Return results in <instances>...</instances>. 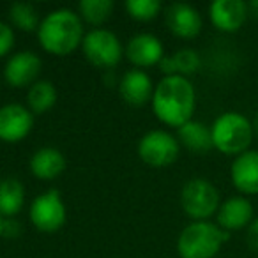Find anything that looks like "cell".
Returning a JSON list of instances; mask_svg holds the SVG:
<instances>
[{"instance_id": "6da1fadb", "label": "cell", "mask_w": 258, "mask_h": 258, "mask_svg": "<svg viewBox=\"0 0 258 258\" xmlns=\"http://www.w3.org/2000/svg\"><path fill=\"white\" fill-rule=\"evenodd\" d=\"M195 104H197L195 87L186 76H165L156 85L152 96V110L156 117L166 125L179 129L180 125L189 122Z\"/></svg>"}, {"instance_id": "7a4b0ae2", "label": "cell", "mask_w": 258, "mask_h": 258, "mask_svg": "<svg viewBox=\"0 0 258 258\" xmlns=\"http://www.w3.org/2000/svg\"><path fill=\"white\" fill-rule=\"evenodd\" d=\"M39 43L48 53L68 55L82 44L83 25L80 15L71 9H55L48 13L37 29Z\"/></svg>"}, {"instance_id": "3957f363", "label": "cell", "mask_w": 258, "mask_h": 258, "mask_svg": "<svg viewBox=\"0 0 258 258\" xmlns=\"http://www.w3.org/2000/svg\"><path fill=\"white\" fill-rule=\"evenodd\" d=\"M212 145L223 154L239 156L247 151L254 133L253 122L237 111L219 115L211 127Z\"/></svg>"}, {"instance_id": "277c9868", "label": "cell", "mask_w": 258, "mask_h": 258, "mask_svg": "<svg viewBox=\"0 0 258 258\" xmlns=\"http://www.w3.org/2000/svg\"><path fill=\"white\" fill-rule=\"evenodd\" d=\"M228 239V232L209 221H195L180 232L177 251L180 258H214Z\"/></svg>"}, {"instance_id": "5b68a950", "label": "cell", "mask_w": 258, "mask_h": 258, "mask_svg": "<svg viewBox=\"0 0 258 258\" xmlns=\"http://www.w3.org/2000/svg\"><path fill=\"white\" fill-rule=\"evenodd\" d=\"M180 205L195 221H205L219 209V191L207 179H191L180 191Z\"/></svg>"}, {"instance_id": "8992f818", "label": "cell", "mask_w": 258, "mask_h": 258, "mask_svg": "<svg viewBox=\"0 0 258 258\" xmlns=\"http://www.w3.org/2000/svg\"><path fill=\"white\" fill-rule=\"evenodd\" d=\"M82 48L87 60L101 69L115 68L124 53L118 37L106 29H94L87 32L82 41Z\"/></svg>"}, {"instance_id": "52a82bcc", "label": "cell", "mask_w": 258, "mask_h": 258, "mask_svg": "<svg viewBox=\"0 0 258 258\" xmlns=\"http://www.w3.org/2000/svg\"><path fill=\"white\" fill-rule=\"evenodd\" d=\"M180 144L173 135L163 129H154L138 142V156L144 163L156 168L168 166L179 158Z\"/></svg>"}, {"instance_id": "ba28073f", "label": "cell", "mask_w": 258, "mask_h": 258, "mask_svg": "<svg viewBox=\"0 0 258 258\" xmlns=\"http://www.w3.org/2000/svg\"><path fill=\"white\" fill-rule=\"evenodd\" d=\"M68 218V209L57 189H48L37 195L30 204V221L41 232H57Z\"/></svg>"}, {"instance_id": "9c48e42d", "label": "cell", "mask_w": 258, "mask_h": 258, "mask_svg": "<svg viewBox=\"0 0 258 258\" xmlns=\"http://www.w3.org/2000/svg\"><path fill=\"white\" fill-rule=\"evenodd\" d=\"M34 113L27 106L9 103L0 108V140L16 144L32 131Z\"/></svg>"}, {"instance_id": "30bf717a", "label": "cell", "mask_w": 258, "mask_h": 258, "mask_svg": "<svg viewBox=\"0 0 258 258\" xmlns=\"http://www.w3.org/2000/svg\"><path fill=\"white\" fill-rule=\"evenodd\" d=\"M39 55L34 51H18L8 60L4 68V78L11 87L22 89V87L32 85L37 82V75L41 71Z\"/></svg>"}, {"instance_id": "8fae6325", "label": "cell", "mask_w": 258, "mask_h": 258, "mask_svg": "<svg viewBox=\"0 0 258 258\" xmlns=\"http://www.w3.org/2000/svg\"><path fill=\"white\" fill-rule=\"evenodd\" d=\"M165 18L168 29L182 39H193L202 30L200 13L186 2H175V4L168 6Z\"/></svg>"}, {"instance_id": "7c38bea8", "label": "cell", "mask_w": 258, "mask_h": 258, "mask_svg": "<svg viewBox=\"0 0 258 258\" xmlns=\"http://www.w3.org/2000/svg\"><path fill=\"white\" fill-rule=\"evenodd\" d=\"M125 55L135 66L138 68H151L154 64H159L165 57V48L159 37L154 34H137L129 39L125 46Z\"/></svg>"}, {"instance_id": "4fadbf2b", "label": "cell", "mask_w": 258, "mask_h": 258, "mask_svg": "<svg viewBox=\"0 0 258 258\" xmlns=\"http://www.w3.org/2000/svg\"><path fill=\"white\" fill-rule=\"evenodd\" d=\"M212 25L223 32H235L247 18V6L242 0H214L209 8Z\"/></svg>"}, {"instance_id": "5bb4252c", "label": "cell", "mask_w": 258, "mask_h": 258, "mask_svg": "<svg viewBox=\"0 0 258 258\" xmlns=\"http://www.w3.org/2000/svg\"><path fill=\"white\" fill-rule=\"evenodd\" d=\"M230 177L240 193L258 195V151H246L237 156L232 163Z\"/></svg>"}, {"instance_id": "9a60e30c", "label": "cell", "mask_w": 258, "mask_h": 258, "mask_svg": "<svg viewBox=\"0 0 258 258\" xmlns=\"http://www.w3.org/2000/svg\"><path fill=\"white\" fill-rule=\"evenodd\" d=\"M253 221V205L244 197H232L218 209V225L225 232H235Z\"/></svg>"}, {"instance_id": "2e32d148", "label": "cell", "mask_w": 258, "mask_h": 258, "mask_svg": "<svg viewBox=\"0 0 258 258\" xmlns=\"http://www.w3.org/2000/svg\"><path fill=\"white\" fill-rule=\"evenodd\" d=\"M118 92L122 99L129 104L140 106L145 104L154 96V85H152L151 76L142 69H131L120 78L118 83Z\"/></svg>"}, {"instance_id": "e0dca14e", "label": "cell", "mask_w": 258, "mask_h": 258, "mask_svg": "<svg viewBox=\"0 0 258 258\" xmlns=\"http://www.w3.org/2000/svg\"><path fill=\"white\" fill-rule=\"evenodd\" d=\"M30 170L37 179L51 180L66 170V158L58 149L43 147L30 158Z\"/></svg>"}, {"instance_id": "ac0fdd59", "label": "cell", "mask_w": 258, "mask_h": 258, "mask_svg": "<svg viewBox=\"0 0 258 258\" xmlns=\"http://www.w3.org/2000/svg\"><path fill=\"white\" fill-rule=\"evenodd\" d=\"M177 140L193 152H207L214 147L211 127L200 120H193V118L177 129Z\"/></svg>"}, {"instance_id": "d6986e66", "label": "cell", "mask_w": 258, "mask_h": 258, "mask_svg": "<svg viewBox=\"0 0 258 258\" xmlns=\"http://www.w3.org/2000/svg\"><path fill=\"white\" fill-rule=\"evenodd\" d=\"M25 205V187L15 177L0 180V216L13 218Z\"/></svg>"}, {"instance_id": "ffe728a7", "label": "cell", "mask_w": 258, "mask_h": 258, "mask_svg": "<svg viewBox=\"0 0 258 258\" xmlns=\"http://www.w3.org/2000/svg\"><path fill=\"white\" fill-rule=\"evenodd\" d=\"M57 101V89L51 82L48 80H37L32 83L27 94V103H29V110L32 113H46Z\"/></svg>"}, {"instance_id": "44dd1931", "label": "cell", "mask_w": 258, "mask_h": 258, "mask_svg": "<svg viewBox=\"0 0 258 258\" xmlns=\"http://www.w3.org/2000/svg\"><path fill=\"white\" fill-rule=\"evenodd\" d=\"M9 18H11L13 25L25 32H32L41 25L39 13L30 2H15L9 8Z\"/></svg>"}, {"instance_id": "7402d4cb", "label": "cell", "mask_w": 258, "mask_h": 258, "mask_svg": "<svg viewBox=\"0 0 258 258\" xmlns=\"http://www.w3.org/2000/svg\"><path fill=\"white\" fill-rule=\"evenodd\" d=\"M78 9L80 18L89 22L90 25H101L113 13V2L111 0H82Z\"/></svg>"}, {"instance_id": "603a6c76", "label": "cell", "mask_w": 258, "mask_h": 258, "mask_svg": "<svg viewBox=\"0 0 258 258\" xmlns=\"http://www.w3.org/2000/svg\"><path fill=\"white\" fill-rule=\"evenodd\" d=\"M125 11L138 22H151L161 11V2L159 0H127Z\"/></svg>"}, {"instance_id": "cb8c5ba5", "label": "cell", "mask_w": 258, "mask_h": 258, "mask_svg": "<svg viewBox=\"0 0 258 258\" xmlns=\"http://www.w3.org/2000/svg\"><path fill=\"white\" fill-rule=\"evenodd\" d=\"M172 58H173V64H175L177 75H180V76L193 75V73H197L198 68H200V55L195 50H191V48L179 50L177 53L172 55Z\"/></svg>"}, {"instance_id": "d4e9b609", "label": "cell", "mask_w": 258, "mask_h": 258, "mask_svg": "<svg viewBox=\"0 0 258 258\" xmlns=\"http://www.w3.org/2000/svg\"><path fill=\"white\" fill-rule=\"evenodd\" d=\"M15 46V32L11 25L0 22V57H6Z\"/></svg>"}, {"instance_id": "484cf974", "label": "cell", "mask_w": 258, "mask_h": 258, "mask_svg": "<svg viewBox=\"0 0 258 258\" xmlns=\"http://www.w3.org/2000/svg\"><path fill=\"white\" fill-rule=\"evenodd\" d=\"M246 240H247V246L251 249L258 251V218L253 219L247 226V233H246Z\"/></svg>"}, {"instance_id": "4316f807", "label": "cell", "mask_w": 258, "mask_h": 258, "mask_svg": "<svg viewBox=\"0 0 258 258\" xmlns=\"http://www.w3.org/2000/svg\"><path fill=\"white\" fill-rule=\"evenodd\" d=\"M159 68H161V71L165 73L166 76H173V75H177V71H175V64H173V58H172V55L170 57H163L161 58V62H159Z\"/></svg>"}, {"instance_id": "83f0119b", "label": "cell", "mask_w": 258, "mask_h": 258, "mask_svg": "<svg viewBox=\"0 0 258 258\" xmlns=\"http://www.w3.org/2000/svg\"><path fill=\"white\" fill-rule=\"evenodd\" d=\"M253 133H254V137L258 138V113L254 115V120H253Z\"/></svg>"}, {"instance_id": "f1b7e54d", "label": "cell", "mask_w": 258, "mask_h": 258, "mask_svg": "<svg viewBox=\"0 0 258 258\" xmlns=\"http://www.w3.org/2000/svg\"><path fill=\"white\" fill-rule=\"evenodd\" d=\"M2 233H4V218L0 216V235H2Z\"/></svg>"}, {"instance_id": "f546056e", "label": "cell", "mask_w": 258, "mask_h": 258, "mask_svg": "<svg viewBox=\"0 0 258 258\" xmlns=\"http://www.w3.org/2000/svg\"><path fill=\"white\" fill-rule=\"evenodd\" d=\"M251 8H253V9H256V11H258V0H254L253 4H251Z\"/></svg>"}]
</instances>
